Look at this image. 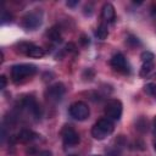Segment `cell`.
Here are the masks:
<instances>
[{"label": "cell", "mask_w": 156, "mask_h": 156, "mask_svg": "<svg viewBox=\"0 0 156 156\" xmlns=\"http://www.w3.org/2000/svg\"><path fill=\"white\" fill-rule=\"evenodd\" d=\"M113 130H115V124H113L112 119L105 117V118H100L93 126V128H91V135L96 140H102L107 135L112 134Z\"/></svg>", "instance_id": "cell-1"}, {"label": "cell", "mask_w": 156, "mask_h": 156, "mask_svg": "<svg viewBox=\"0 0 156 156\" xmlns=\"http://www.w3.org/2000/svg\"><path fill=\"white\" fill-rule=\"evenodd\" d=\"M38 68L32 63H20L11 67V79L13 82H20L27 77H32L37 73Z\"/></svg>", "instance_id": "cell-2"}, {"label": "cell", "mask_w": 156, "mask_h": 156, "mask_svg": "<svg viewBox=\"0 0 156 156\" xmlns=\"http://www.w3.org/2000/svg\"><path fill=\"white\" fill-rule=\"evenodd\" d=\"M41 23H43V13L39 10L30 11L22 18V26L28 30L37 29L38 27L41 26Z\"/></svg>", "instance_id": "cell-3"}, {"label": "cell", "mask_w": 156, "mask_h": 156, "mask_svg": "<svg viewBox=\"0 0 156 156\" xmlns=\"http://www.w3.org/2000/svg\"><path fill=\"white\" fill-rule=\"evenodd\" d=\"M105 115L107 118L110 119H115L118 121L122 116V111H123V106L122 102L118 99H110L106 105H105Z\"/></svg>", "instance_id": "cell-4"}, {"label": "cell", "mask_w": 156, "mask_h": 156, "mask_svg": "<svg viewBox=\"0 0 156 156\" xmlns=\"http://www.w3.org/2000/svg\"><path fill=\"white\" fill-rule=\"evenodd\" d=\"M69 115L76 121H85L90 115V110L85 102L76 101L69 107Z\"/></svg>", "instance_id": "cell-5"}, {"label": "cell", "mask_w": 156, "mask_h": 156, "mask_svg": "<svg viewBox=\"0 0 156 156\" xmlns=\"http://www.w3.org/2000/svg\"><path fill=\"white\" fill-rule=\"evenodd\" d=\"M61 138L62 141L66 146H76L79 144L80 139H79V134L76 132V129L71 126H63L62 130H61Z\"/></svg>", "instance_id": "cell-6"}, {"label": "cell", "mask_w": 156, "mask_h": 156, "mask_svg": "<svg viewBox=\"0 0 156 156\" xmlns=\"http://www.w3.org/2000/svg\"><path fill=\"white\" fill-rule=\"evenodd\" d=\"M65 91H66V88L62 83H55V84L50 85L46 89L45 96H46L48 101H50L52 104H56V102L61 101L62 96L65 95Z\"/></svg>", "instance_id": "cell-7"}, {"label": "cell", "mask_w": 156, "mask_h": 156, "mask_svg": "<svg viewBox=\"0 0 156 156\" xmlns=\"http://www.w3.org/2000/svg\"><path fill=\"white\" fill-rule=\"evenodd\" d=\"M110 65H111V67H112L115 71H117V72H121V73H128V72H129L128 62H127L124 55L121 54V52H117V54H115V55L111 57Z\"/></svg>", "instance_id": "cell-8"}, {"label": "cell", "mask_w": 156, "mask_h": 156, "mask_svg": "<svg viewBox=\"0 0 156 156\" xmlns=\"http://www.w3.org/2000/svg\"><path fill=\"white\" fill-rule=\"evenodd\" d=\"M101 16H102V18H104L107 23L113 22V21H115V18H116V11H115L113 5H112V4H110V2H106V4L102 6Z\"/></svg>", "instance_id": "cell-9"}, {"label": "cell", "mask_w": 156, "mask_h": 156, "mask_svg": "<svg viewBox=\"0 0 156 156\" xmlns=\"http://www.w3.org/2000/svg\"><path fill=\"white\" fill-rule=\"evenodd\" d=\"M37 138H38V134H35L34 132H32L29 129H22V130H20L18 134H17V136H16L17 141H20V143H30V141H33Z\"/></svg>", "instance_id": "cell-10"}, {"label": "cell", "mask_w": 156, "mask_h": 156, "mask_svg": "<svg viewBox=\"0 0 156 156\" xmlns=\"http://www.w3.org/2000/svg\"><path fill=\"white\" fill-rule=\"evenodd\" d=\"M26 55L29 56V57H33V58H40V57H43L45 55V51H44L43 48L37 46L34 44H30V46H29V49H28Z\"/></svg>", "instance_id": "cell-11"}, {"label": "cell", "mask_w": 156, "mask_h": 156, "mask_svg": "<svg viewBox=\"0 0 156 156\" xmlns=\"http://www.w3.org/2000/svg\"><path fill=\"white\" fill-rule=\"evenodd\" d=\"M48 38L54 41V43H60L62 40V35H61V32H60V28L57 26H54L51 27L49 30H48Z\"/></svg>", "instance_id": "cell-12"}, {"label": "cell", "mask_w": 156, "mask_h": 156, "mask_svg": "<svg viewBox=\"0 0 156 156\" xmlns=\"http://www.w3.org/2000/svg\"><path fill=\"white\" fill-rule=\"evenodd\" d=\"M95 35L98 37V39L100 40H105L108 35V29H107V26L106 24H100L96 30H95Z\"/></svg>", "instance_id": "cell-13"}, {"label": "cell", "mask_w": 156, "mask_h": 156, "mask_svg": "<svg viewBox=\"0 0 156 156\" xmlns=\"http://www.w3.org/2000/svg\"><path fill=\"white\" fill-rule=\"evenodd\" d=\"M140 58H141V62L143 63H154L155 56L150 51H143L141 55H140Z\"/></svg>", "instance_id": "cell-14"}, {"label": "cell", "mask_w": 156, "mask_h": 156, "mask_svg": "<svg viewBox=\"0 0 156 156\" xmlns=\"http://www.w3.org/2000/svg\"><path fill=\"white\" fill-rule=\"evenodd\" d=\"M154 68V63H143L141 68H140V77H146Z\"/></svg>", "instance_id": "cell-15"}, {"label": "cell", "mask_w": 156, "mask_h": 156, "mask_svg": "<svg viewBox=\"0 0 156 156\" xmlns=\"http://www.w3.org/2000/svg\"><path fill=\"white\" fill-rule=\"evenodd\" d=\"M145 91L156 99V84H155V83H149V84H146V85H145Z\"/></svg>", "instance_id": "cell-16"}, {"label": "cell", "mask_w": 156, "mask_h": 156, "mask_svg": "<svg viewBox=\"0 0 156 156\" xmlns=\"http://www.w3.org/2000/svg\"><path fill=\"white\" fill-rule=\"evenodd\" d=\"M1 20H2V23H6L9 21H11V15L6 11V10H2V13H1Z\"/></svg>", "instance_id": "cell-17"}, {"label": "cell", "mask_w": 156, "mask_h": 156, "mask_svg": "<svg viewBox=\"0 0 156 156\" xmlns=\"http://www.w3.org/2000/svg\"><path fill=\"white\" fill-rule=\"evenodd\" d=\"M6 84H7V79H6V77L4 74H1L0 76V88L1 89H5L6 88Z\"/></svg>", "instance_id": "cell-18"}, {"label": "cell", "mask_w": 156, "mask_h": 156, "mask_svg": "<svg viewBox=\"0 0 156 156\" xmlns=\"http://www.w3.org/2000/svg\"><path fill=\"white\" fill-rule=\"evenodd\" d=\"M38 156H51V152L49 150H43L38 152Z\"/></svg>", "instance_id": "cell-19"}, {"label": "cell", "mask_w": 156, "mask_h": 156, "mask_svg": "<svg viewBox=\"0 0 156 156\" xmlns=\"http://www.w3.org/2000/svg\"><path fill=\"white\" fill-rule=\"evenodd\" d=\"M66 4H67V6H69V7H74V6H77V5L79 4V1H78V0H74V1H69V0H68Z\"/></svg>", "instance_id": "cell-20"}, {"label": "cell", "mask_w": 156, "mask_h": 156, "mask_svg": "<svg viewBox=\"0 0 156 156\" xmlns=\"http://www.w3.org/2000/svg\"><path fill=\"white\" fill-rule=\"evenodd\" d=\"M154 126H155V128H156V116H155V118H154Z\"/></svg>", "instance_id": "cell-21"}, {"label": "cell", "mask_w": 156, "mask_h": 156, "mask_svg": "<svg viewBox=\"0 0 156 156\" xmlns=\"http://www.w3.org/2000/svg\"><path fill=\"white\" fill-rule=\"evenodd\" d=\"M154 77H155V78H156V72H155V73H154Z\"/></svg>", "instance_id": "cell-22"}, {"label": "cell", "mask_w": 156, "mask_h": 156, "mask_svg": "<svg viewBox=\"0 0 156 156\" xmlns=\"http://www.w3.org/2000/svg\"><path fill=\"white\" fill-rule=\"evenodd\" d=\"M68 156H78V155H68Z\"/></svg>", "instance_id": "cell-23"}, {"label": "cell", "mask_w": 156, "mask_h": 156, "mask_svg": "<svg viewBox=\"0 0 156 156\" xmlns=\"http://www.w3.org/2000/svg\"><path fill=\"white\" fill-rule=\"evenodd\" d=\"M155 150H156V141H155Z\"/></svg>", "instance_id": "cell-24"}, {"label": "cell", "mask_w": 156, "mask_h": 156, "mask_svg": "<svg viewBox=\"0 0 156 156\" xmlns=\"http://www.w3.org/2000/svg\"><path fill=\"white\" fill-rule=\"evenodd\" d=\"M93 156H101V155H93Z\"/></svg>", "instance_id": "cell-25"}]
</instances>
